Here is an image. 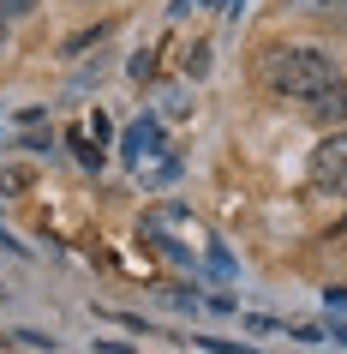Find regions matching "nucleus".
<instances>
[{
  "instance_id": "obj_1",
  "label": "nucleus",
  "mask_w": 347,
  "mask_h": 354,
  "mask_svg": "<svg viewBox=\"0 0 347 354\" xmlns=\"http://www.w3.org/2000/svg\"><path fill=\"white\" fill-rule=\"evenodd\" d=\"M264 84L275 96H293V102H311L335 84V55L306 42V48H270L264 55Z\"/></svg>"
},
{
  "instance_id": "obj_2",
  "label": "nucleus",
  "mask_w": 347,
  "mask_h": 354,
  "mask_svg": "<svg viewBox=\"0 0 347 354\" xmlns=\"http://www.w3.org/2000/svg\"><path fill=\"white\" fill-rule=\"evenodd\" d=\"M311 187L347 192V132H329L324 145L311 150Z\"/></svg>"
},
{
  "instance_id": "obj_3",
  "label": "nucleus",
  "mask_w": 347,
  "mask_h": 354,
  "mask_svg": "<svg viewBox=\"0 0 347 354\" xmlns=\"http://www.w3.org/2000/svg\"><path fill=\"white\" fill-rule=\"evenodd\" d=\"M120 150H126L132 162H144V156H156V150H162V120H138V127H126Z\"/></svg>"
},
{
  "instance_id": "obj_4",
  "label": "nucleus",
  "mask_w": 347,
  "mask_h": 354,
  "mask_svg": "<svg viewBox=\"0 0 347 354\" xmlns=\"http://www.w3.org/2000/svg\"><path fill=\"white\" fill-rule=\"evenodd\" d=\"M311 114H317L324 127H335V132H341V127H347V78H335V84H329L324 96H311Z\"/></svg>"
},
{
  "instance_id": "obj_5",
  "label": "nucleus",
  "mask_w": 347,
  "mask_h": 354,
  "mask_svg": "<svg viewBox=\"0 0 347 354\" xmlns=\"http://www.w3.org/2000/svg\"><path fill=\"white\" fill-rule=\"evenodd\" d=\"M37 187V168H0V198H19Z\"/></svg>"
},
{
  "instance_id": "obj_6",
  "label": "nucleus",
  "mask_w": 347,
  "mask_h": 354,
  "mask_svg": "<svg viewBox=\"0 0 347 354\" xmlns=\"http://www.w3.org/2000/svg\"><path fill=\"white\" fill-rule=\"evenodd\" d=\"M180 73L186 78H204V73H210V42H192V48H186V55H180Z\"/></svg>"
},
{
  "instance_id": "obj_7",
  "label": "nucleus",
  "mask_w": 347,
  "mask_h": 354,
  "mask_svg": "<svg viewBox=\"0 0 347 354\" xmlns=\"http://www.w3.org/2000/svg\"><path fill=\"white\" fill-rule=\"evenodd\" d=\"M108 37V24H96V30H78V37H66V55H78V48H90V42Z\"/></svg>"
},
{
  "instance_id": "obj_8",
  "label": "nucleus",
  "mask_w": 347,
  "mask_h": 354,
  "mask_svg": "<svg viewBox=\"0 0 347 354\" xmlns=\"http://www.w3.org/2000/svg\"><path fill=\"white\" fill-rule=\"evenodd\" d=\"M37 12V0H0V19L12 24V19H30Z\"/></svg>"
},
{
  "instance_id": "obj_9",
  "label": "nucleus",
  "mask_w": 347,
  "mask_h": 354,
  "mask_svg": "<svg viewBox=\"0 0 347 354\" xmlns=\"http://www.w3.org/2000/svg\"><path fill=\"white\" fill-rule=\"evenodd\" d=\"M150 73H156V55H150V48H144V55H132V78H138V84H144Z\"/></svg>"
},
{
  "instance_id": "obj_10",
  "label": "nucleus",
  "mask_w": 347,
  "mask_h": 354,
  "mask_svg": "<svg viewBox=\"0 0 347 354\" xmlns=\"http://www.w3.org/2000/svg\"><path fill=\"white\" fill-rule=\"evenodd\" d=\"M72 150H78V162H84V168H102V150H96V145H84V138H72Z\"/></svg>"
},
{
  "instance_id": "obj_11",
  "label": "nucleus",
  "mask_w": 347,
  "mask_h": 354,
  "mask_svg": "<svg viewBox=\"0 0 347 354\" xmlns=\"http://www.w3.org/2000/svg\"><path fill=\"white\" fill-rule=\"evenodd\" d=\"M168 12H174V19H186V12H192V0H174V6H168Z\"/></svg>"
},
{
  "instance_id": "obj_12",
  "label": "nucleus",
  "mask_w": 347,
  "mask_h": 354,
  "mask_svg": "<svg viewBox=\"0 0 347 354\" xmlns=\"http://www.w3.org/2000/svg\"><path fill=\"white\" fill-rule=\"evenodd\" d=\"M0 55H6V19H0Z\"/></svg>"
},
{
  "instance_id": "obj_13",
  "label": "nucleus",
  "mask_w": 347,
  "mask_h": 354,
  "mask_svg": "<svg viewBox=\"0 0 347 354\" xmlns=\"http://www.w3.org/2000/svg\"><path fill=\"white\" fill-rule=\"evenodd\" d=\"M329 6H347V0H329Z\"/></svg>"
},
{
  "instance_id": "obj_14",
  "label": "nucleus",
  "mask_w": 347,
  "mask_h": 354,
  "mask_svg": "<svg viewBox=\"0 0 347 354\" xmlns=\"http://www.w3.org/2000/svg\"><path fill=\"white\" fill-rule=\"evenodd\" d=\"M0 300H6V288H0Z\"/></svg>"
}]
</instances>
